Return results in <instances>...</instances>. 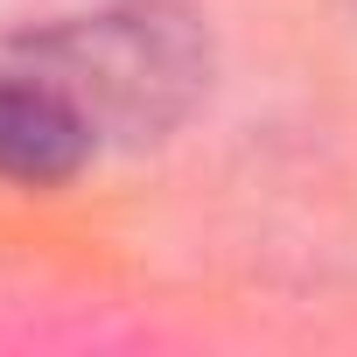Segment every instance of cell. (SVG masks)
Returning <instances> with one entry per match:
<instances>
[{"label":"cell","instance_id":"6da1fadb","mask_svg":"<svg viewBox=\"0 0 357 357\" xmlns=\"http://www.w3.org/2000/svg\"><path fill=\"white\" fill-rule=\"evenodd\" d=\"M8 63L56 91L98 147L161 140L211 98V29L175 0H112L50 22L22 36Z\"/></svg>","mask_w":357,"mask_h":357},{"label":"cell","instance_id":"7a4b0ae2","mask_svg":"<svg viewBox=\"0 0 357 357\" xmlns=\"http://www.w3.org/2000/svg\"><path fill=\"white\" fill-rule=\"evenodd\" d=\"M98 154V140L77 126V112L43 91L29 70H0V175L8 183H29V190H50V183H70V175Z\"/></svg>","mask_w":357,"mask_h":357}]
</instances>
